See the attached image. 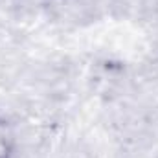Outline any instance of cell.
<instances>
[{"mask_svg": "<svg viewBox=\"0 0 158 158\" xmlns=\"http://www.w3.org/2000/svg\"><path fill=\"white\" fill-rule=\"evenodd\" d=\"M15 156V143L13 140L0 131V158H13Z\"/></svg>", "mask_w": 158, "mask_h": 158, "instance_id": "cell-1", "label": "cell"}]
</instances>
